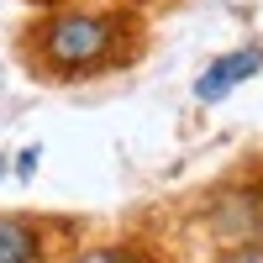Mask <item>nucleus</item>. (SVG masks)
Instances as JSON below:
<instances>
[{"label": "nucleus", "instance_id": "nucleus-8", "mask_svg": "<svg viewBox=\"0 0 263 263\" xmlns=\"http://www.w3.org/2000/svg\"><path fill=\"white\" fill-rule=\"evenodd\" d=\"M111 6H137V0H111Z\"/></svg>", "mask_w": 263, "mask_h": 263}, {"label": "nucleus", "instance_id": "nucleus-3", "mask_svg": "<svg viewBox=\"0 0 263 263\" xmlns=\"http://www.w3.org/2000/svg\"><path fill=\"white\" fill-rule=\"evenodd\" d=\"M253 74H263V48H258V42L232 48V53H221V58L205 63V74L195 79V100H200V105H216V100H227L237 84L253 79Z\"/></svg>", "mask_w": 263, "mask_h": 263}, {"label": "nucleus", "instance_id": "nucleus-6", "mask_svg": "<svg viewBox=\"0 0 263 263\" xmlns=\"http://www.w3.org/2000/svg\"><path fill=\"white\" fill-rule=\"evenodd\" d=\"M37 158H42V153H37V147H21V158H16V174H21V179H27V174L37 168Z\"/></svg>", "mask_w": 263, "mask_h": 263}, {"label": "nucleus", "instance_id": "nucleus-2", "mask_svg": "<svg viewBox=\"0 0 263 263\" xmlns=\"http://www.w3.org/2000/svg\"><path fill=\"white\" fill-rule=\"evenodd\" d=\"M53 258V221L27 211H0V263H48Z\"/></svg>", "mask_w": 263, "mask_h": 263}, {"label": "nucleus", "instance_id": "nucleus-5", "mask_svg": "<svg viewBox=\"0 0 263 263\" xmlns=\"http://www.w3.org/2000/svg\"><path fill=\"white\" fill-rule=\"evenodd\" d=\"M211 263H263V242H227Z\"/></svg>", "mask_w": 263, "mask_h": 263}, {"label": "nucleus", "instance_id": "nucleus-4", "mask_svg": "<svg viewBox=\"0 0 263 263\" xmlns=\"http://www.w3.org/2000/svg\"><path fill=\"white\" fill-rule=\"evenodd\" d=\"M63 263H153L137 242H95V248H79Z\"/></svg>", "mask_w": 263, "mask_h": 263}, {"label": "nucleus", "instance_id": "nucleus-7", "mask_svg": "<svg viewBox=\"0 0 263 263\" xmlns=\"http://www.w3.org/2000/svg\"><path fill=\"white\" fill-rule=\"evenodd\" d=\"M0 179H6V153H0Z\"/></svg>", "mask_w": 263, "mask_h": 263}, {"label": "nucleus", "instance_id": "nucleus-1", "mask_svg": "<svg viewBox=\"0 0 263 263\" xmlns=\"http://www.w3.org/2000/svg\"><path fill=\"white\" fill-rule=\"evenodd\" d=\"M142 53V27L132 6H58L48 16H37V27L27 32V63L42 79H95L126 69Z\"/></svg>", "mask_w": 263, "mask_h": 263}]
</instances>
